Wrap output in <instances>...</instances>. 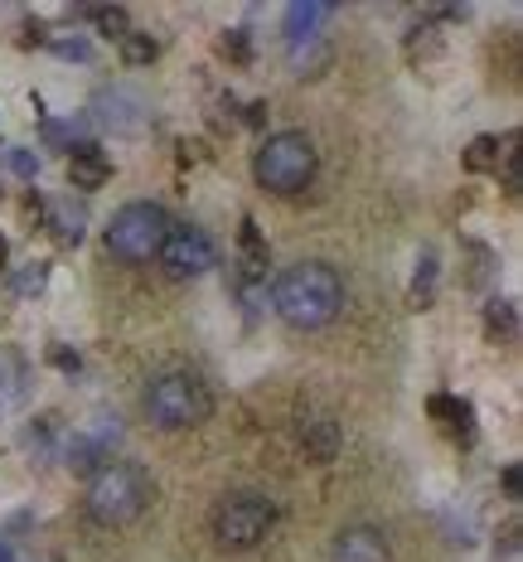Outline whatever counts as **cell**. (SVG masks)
<instances>
[{"instance_id":"cell-27","label":"cell","mask_w":523,"mask_h":562,"mask_svg":"<svg viewBox=\"0 0 523 562\" xmlns=\"http://www.w3.org/2000/svg\"><path fill=\"white\" fill-rule=\"evenodd\" d=\"M505 490H509V499H523V471L519 465H505Z\"/></svg>"},{"instance_id":"cell-25","label":"cell","mask_w":523,"mask_h":562,"mask_svg":"<svg viewBox=\"0 0 523 562\" xmlns=\"http://www.w3.org/2000/svg\"><path fill=\"white\" fill-rule=\"evenodd\" d=\"M25 379L20 373V359H10V354H0V393H15V383Z\"/></svg>"},{"instance_id":"cell-4","label":"cell","mask_w":523,"mask_h":562,"mask_svg":"<svg viewBox=\"0 0 523 562\" xmlns=\"http://www.w3.org/2000/svg\"><path fill=\"white\" fill-rule=\"evenodd\" d=\"M253 175L271 194H301L316 180V145H310L306 131H277L253 155Z\"/></svg>"},{"instance_id":"cell-28","label":"cell","mask_w":523,"mask_h":562,"mask_svg":"<svg viewBox=\"0 0 523 562\" xmlns=\"http://www.w3.org/2000/svg\"><path fill=\"white\" fill-rule=\"evenodd\" d=\"M20 44H44V25H39V20H29L25 35H20Z\"/></svg>"},{"instance_id":"cell-30","label":"cell","mask_w":523,"mask_h":562,"mask_svg":"<svg viewBox=\"0 0 523 562\" xmlns=\"http://www.w3.org/2000/svg\"><path fill=\"white\" fill-rule=\"evenodd\" d=\"M5 257H10V243H5V238H0V267H5Z\"/></svg>"},{"instance_id":"cell-16","label":"cell","mask_w":523,"mask_h":562,"mask_svg":"<svg viewBox=\"0 0 523 562\" xmlns=\"http://www.w3.org/2000/svg\"><path fill=\"white\" fill-rule=\"evenodd\" d=\"M161 54V44H155L151 35H141V29H127V39H122V59H127L131 68H141V64H151V59Z\"/></svg>"},{"instance_id":"cell-24","label":"cell","mask_w":523,"mask_h":562,"mask_svg":"<svg viewBox=\"0 0 523 562\" xmlns=\"http://www.w3.org/2000/svg\"><path fill=\"white\" fill-rule=\"evenodd\" d=\"M224 54H228V59H238V64H247V54H253V49H247V29H228Z\"/></svg>"},{"instance_id":"cell-2","label":"cell","mask_w":523,"mask_h":562,"mask_svg":"<svg viewBox=\"0 0 523 562\" xmlns=\"http://www.w3.org/2000/svg\"><path fill=\"white\" fill-rule=\"evenodd\" d=\"M155 485L141 465L131 461H107L92 471L88 481V519L102 528H122V524H136L151 504Z\"/></svg>"},{"instance_id":"cell-13","label":"cell","mask_w":523,"mask_h":562,"mask_svg":"<svg viewBox=\"0 0 523 562\" xmlns=\"http://www.w3.org/2000/svg\"><path fill=\"white\" fill-rule=\"evenodd\" d=\"M432 418H442L456 436H470V432H475V408H470L465 398H446V393H442V398H432Z\"/></svg>"},{"instance_id":"cell-18","label":"cell","mask_w":523,"mask_h":562,"mask_svg":"<svg viewBox=\"0 0 523 562\" xmlns=\"http://www.w3.org/2000/svg\"><path fill=\"white\" fill-rule=\"evenodd\" d=\"M485 330H489V335H514V306H509V301H489Z\"/></svg>"},{"instance_id":"cell-15","label":"cell","mask_w":523,"mask_h":562,"mask_svg":"<svg viewBox=\"0 0 523 562\" xmlns=\"http://www.w3.org/2000/svg\"><path fill=\"white\" fill-rule=\"evenodd\" d=\"M262 267H267V243H262V233H257L253 218H243V272L247 277H262Z\"/></svg>"},{"instance_id":"cell-10","label":"cell","mask_w":523,"mask_h":562,"mask_svg":"<svg viewBox=\"0 0 523 562\" xmlns=\"http://www.w3.org/2000/svg\"><path fill=\"white\" fill-rule=\"evenodd\" d=\"M340 446H344V432L330 412H306V418H301V451H306V461L326 465L340 456Z\"/></svg>"},{"instance_id":"cell-6","label":"cell","mask_w":523,"mask_h":562,"mask_svg":"<svg viewBox=\"0 0 523 562\" xmlns=\"http://www.w3.org/2000/svg\"><path fill=\"white\" fill-rule=\"evenodd\" d=\"M214 538L218 548H228V553H247V548H257L262 538L271 534V524H277V504H271L267 495H228L218 499L214 509Z\"/></svg>"},{"instance_id":"cell-3","label":"cell","mask_w":523,"mask_h":562,"mask_svg":"<svg viewBox=\"0 0 523 562\" xmlns=\"http://www.w3.org/2000/svg\"><path fill=\"white\" fill-rule=\"evenodd\" d=\"M214 412V393L208 383L190 369H165L151 379L145 388V418H151L161 432H180V426H199Z\"/></svg>"},{"instance_id":"cell-7","label":"cell","mask_w":523,"mask_h":562,"mask_svg":"<svg viewBox=\"0 0 523 562\" xmlns=\"http://www.w3.org/2000/svg\"><path fill=\"white\" fill-rule=\"evenodd\" d=\"M155 257H161V267L175 281H190V277H204L208 267H214V243H208L204 228H190V223L175 228L170 223V233H165V243H161Z\"/></svg>"},{"instance_id":"cell-23","label":"cell","mask_w":523,"mask_h":562,"mask_svg":"<svg viewBox=\"0 0 523 562\" xmlns=\"http://www.w3.org/2000/svg\"><path fill=\"white\" fill-rule=\"evenodd\" d=\"M54 54H59V59H78V64H88V59H92V44H88V39H59Z\"/></svg>"},{"instance_id":"cell-14","label":"cell","mask_w":523,"mask_h":562,"mask_svg":"<svg viewBox=\"0 0 523 562\" xmlns=\"http://www.w3.org/2000/svg\"><path fill=\"white\" fill-rule=\"evenodd\" d=\"M49 228H54V238H59L64 247L82 243V209H73L68 200H64V204H54V209H49Z\"/></svg>"},{"instance_id":"cell-17","label":"cell","mask_w":523,"mask_h":562,"mask_svg":"<svg viewBox=\"0 0 523 562\" xmlns=\"http://www.w3.org/2000/svg\"><path fill=\"white\" fill-rule=\"evenodd\" d=\"M499 165V141L495 137H475L470 141V151H465V170H495Z\"/></svg>"},{"instance_id":"cell-9","label":"cell","mask_w":523,"mask_h":562,"mask_svg":"<svg viewBox=\"0 0 523 562\" xmlns=\"http://www.w3.org/2000/svg\"><path fill=\"white\" fill-rule=\"evenodd\" d=\"M92 107H98V122H102V127L127 131V137H131V131H141L145 117H151V112H145V98H141V92H127V88L102 92Z\"/></svg>"},{"instance_id":"cell-19","label":"cell","mask_w":523,"mask_h":562,"mask_svg":"<svg viewBox=\"0 0 523 562\" xmlns=\"http://www.w3.org/2000/svg\"><path fill=\"white\" fill-rule=\"evenodd\" d=\"M44 281H49V267L44 263H29L25 272L15 277V291H20V296H39V291H44Z\"/></svg>"},{"instance_id":"cell-5","label":"cell","mask_w":523,"mask_h":562,"mask_svg":"<svg viewBox=\"0 0 523 562\" xmlns=\"http://www.w3.org/2000/svg\"><path fill=\"white\" fill-rule=\"evenodd\" d=\"M165 233H170V214L161 209V204H127V209L112 214L107 223V253L117 257V263H151L155 253H161Z\"/></svg>"},{"instance_id":"cell-22","label":"cell","mask_w":523,"mask_h":562,"mask_svg":"<svg viewBox=\"0 0 523 562\" xmlns=\"http://www.w3.org/2000/svg\"><path fill=\"white\" fill-rule=\"evenodd\" d=\"M10 170H15L20 180H35V175H39V155L35 151H10Z\"/></svg>"},{"instance_id":"cell-20","label":"cell","mask_w":523,"mask_h":562,"mask_svg":"<svg viewBox=\"0 0 523 562\" xmlns=\"http://www.w3.org/2000/svg\"><path fill=\"white\" fill-rule=\"evenodd\" d=\"M88 15L98 20V29H102V35L127 39V10H88Z\"/></svg>"},{"instance_id":"cell-1","label":"cell","mask_w":523,"mask_h":562,"mask_svg":"<svg viewBox=\"0 0 523 562\" xmlns=\"http://www.w3.org/2000/svg\"><path fill=\"white\" fill-rule=\"evenodd\" d=\"M271 306H277V316L286 320V325L320 330L344 310V281L330 263H296L277 277Z\"/></svg>"},{"instance_id":"cell-26","label":"cell","mask_w":523,"mask_h":562,"mask_svg":"<svg viewBox=\"0 0 523 562\" xmlns=\"http://www.w3.org/2000/svg\"><path fill=\"white\" fill-rule=\"evenodd\" d=\"M49 363H54V369H64V373H78V369H82V359H78L73 349H64V345L49 349Z\"/></svg>"},{"instance_id":"cell-29","label":"cell","mask_w":523,"mask_h":562,"mask_svg":"<svg viewBox=\"0 0 523 562\" xmlns=\"http://www.w3.org/2000/svg\"><path fill=\"white\" fill-rule=\"evenodd\" d=\"M262 122H267V102H253L247 107V127H262Z\"/></svg>"},{"instance_id":"cell-8","label":"cell","mask_w":523,"mask_h":562,"mask_svg":"<svg viewBox=\"0 0 523 562\" xmlns=\"http://www.w3.org/2000/svg\"><path fill=\"white\" fill-rule=\"evenodd\" d=\"M330 562H393L388 534L373 524L340 528V534H334V548H330Z\"/></svg>"},{"instance_id":"cell-12","label":"cell","mask_w":523,"mask_h":562,"mask_svg":"<svg viewBox=\"0 0 523 562\" xmlns=\"http://www.w3.org/2000/svg\"><path fill=\"white\" fill-rule=\"evenodd\" d=\"M334 15L330 5H316V0H296V5H286V44L301 49V44H316L320 39V25Z\"/></svg>"},{"instance_id":"cell-11","label":"cell","mask_w":523,"mask_h":562,"mask_svg":"<svg viewBox=\"0 0 523 562\" xmlns=\"http://www.w3.org/2000/svg\"><path fill=\"white\" fill-rule=\"evenodd\" d=\"M68 180H73V190H102V184L112 180V161L98 151L92 141H78V145H68Z\"/></svg>"},{"instance_id":"cell-21","label":"cell","mask_w":523,"mask_h":562,"mask_svg":"<svg viewBox=\"0 0 523 562\" xmlns=\"http://www.w3.org/2000/svg\"><path fill=\"white\" fill-rule=\"evenodd\" d=\"M432 286H436V257L426 253V257H422V272H417V286H412V301H417V306H426V301H432Z\"/></svg>"}]
</instances>
